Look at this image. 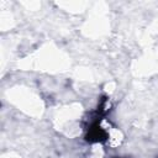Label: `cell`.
I'll return each instance as SVG.
<instances>
[{"mask_svg":"<svg viewBox=\"0 0 158 158\" xmlns=\"http://www.w3.org/2000/svg\"><path fill=\"white\" fill-rule=\"evenodd\" d=\"M107 98L101 96L98 107L90 114V118L85 127V141L88 143H101L104 144L109 139V132L101 126V121L107 115Z\"/></svg>","mask_w":158,"mask_h":158,"instance_id":"obj_1","label":"cell"},{"mask_svg":"<svg viewBox=\"0 0 158 158\" xmlns=\"http://www.w3.org/2000/svg\"><path fill=\"white\" fill-rule=\"evenodd\" d=\"M111 158H123V157H111Z\"/></svg>","mask_w":158,"mask_h":158,"instance_id":"obj_2","label":"cell"}]
</instances>
